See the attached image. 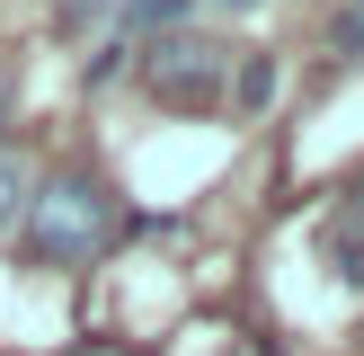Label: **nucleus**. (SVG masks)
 <instances>
[{
    "instance_id": "39448f33",
    "label": "nucleus",
    "mask_w": 364,
    "mask_h": 356,
    "mask_svg": "<svg viewBox=\"0 0 364 356\" xmlns=\"http://www.w3.org/2000/svg\"><path fill=\"white\" fill-rule=\"evenodd\" d=\"M267 98H276V63H267V53H258V63L240 71V107H267Z\"/></svg>"
},
{
    "instance_id": "f257e3e1",
    "label": "nucleus",
    "mask_w": 364,
    "mask_h": 356,
    "mask_svg": "<svg viewBox=\"0 0 364 356\" xmlns=\"http://www.w3.org/2000/svg\"><path fill=\"white\" fill-rule=\"evenodd\" d=\"M107 231H116V196L98 187V178H53L45 196H27V249L53 267H89L107 249Z\"/></svg>"
},
{
    "instance_id": "423d86ee",
    "label": "nucleus",
    "mask_w": 364,
    "mask_h": 356,
    "mask_svg": "<svg viewBox=\"0 0 364 356\" xmlns=\"http://www.w3.org/2000/svg\"><path fill=\"white\" fill-rule=\"evenodd\" d=\"M213 9H231V18H240V9H258V0H213Z\"/></svg>"
},
{
    "instance_id": "20e7f679",
    "label": "nucleus",
    "mask_w": 364,
    "mask_h": 356,
    "mask_svg": "<svg viewBox=\"0 0 364 356\" xmlns=\"http://www.w3.org/2000/svg\"><path fill=\"white\" fill-rule=\"evenodd\" d=\"M18 205H27V178H18V152L0 142V223H18Z\"/></svg>"
},
{
    "instance_id": "f03ea898",
    "label": "nucleus",
    "mask_w": 364,
    "mask_h": 356,
    "mask_svg": "<svg viewBox=\"0 0 364 356\" xmlns=\"http://www.w3.org/2000/svg\"><path fill=\"white\" fill-rule=\"evenodd\" d=\"M142 89H151L160 107H187L196 116V107H213L231 89V53L213 45V36H178L169 27V36H151V53H142Z\"/></svg>"
},
{
    "instance_id": "7ed1b4c3",
    "label": "nucleus",
    "mask_w": 364,
    "mask_h": 356,
    "mask_svg": "<svg viewBox=\"0 0 364 356\" xmlns=\"http://www.w3.org/2000/svg\"><path fill=\"white\" fill-rule=\"evenodd\" d=\"M320 249H329V276L364 285V178H347L329 205V223H320Z\"/></svg>"
},
{
    "instance_id": "0eeeda50",
    "label": "nucleus",
    "mask_w": 364,
    "mask_h": 356,
    "mask_svg": "<svg viewBox=\"0 0 364 356\" xmlns=\"http://www.w3.org/2000/svg\"><path fill=\"white\" fill-rule=\"evenodd\" d=\"M355 18H364V0H355Z\"/></svg>"
}]
</instances>
